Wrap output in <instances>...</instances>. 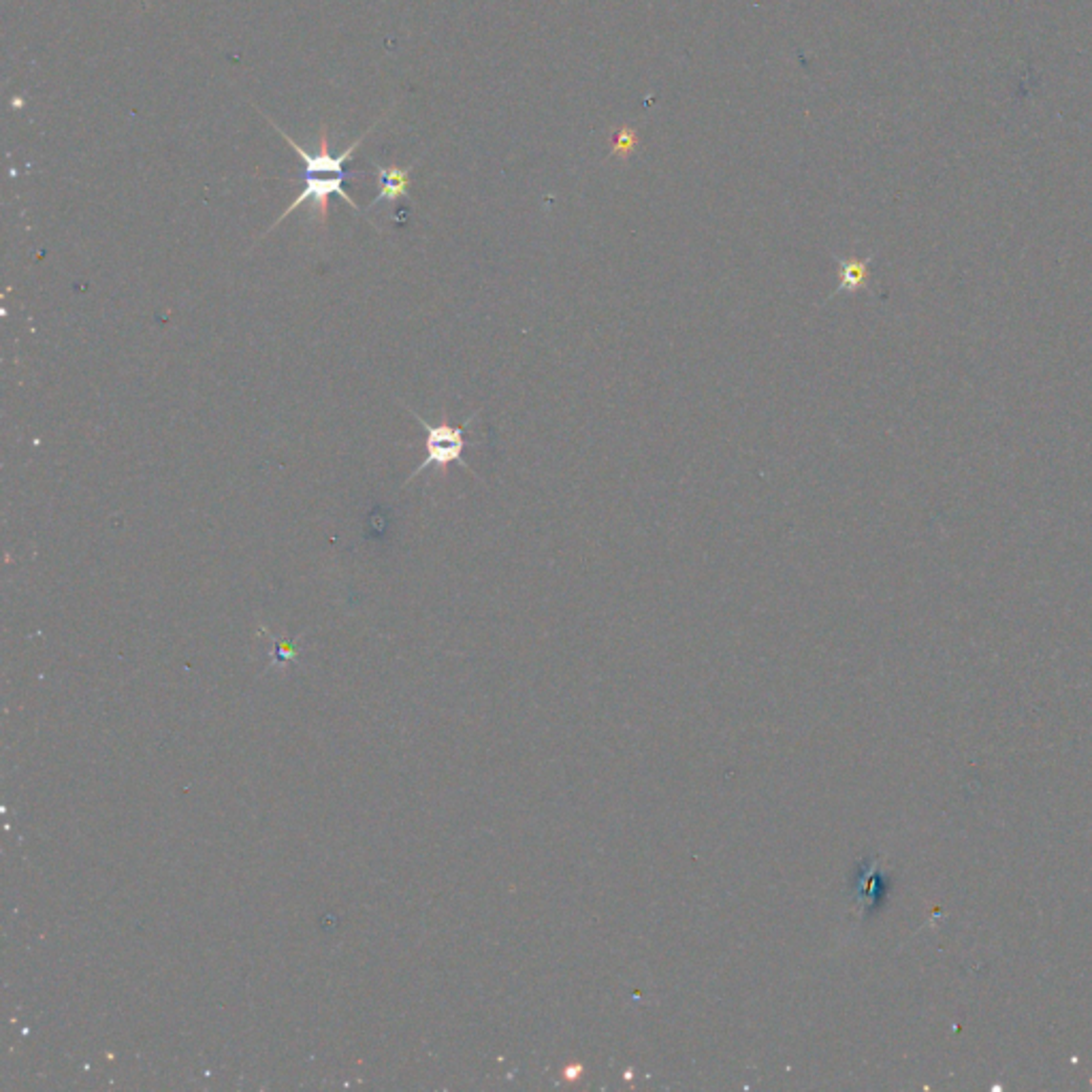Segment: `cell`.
I'll return each mask as SVG.
<instances>
[{"mask_svg":"<svg viewBox=\"0 0 1092 1092\" xmlns=\"http://www.w3.org/2000/svg\"><path fill=\"white\" fill-rule=\"evenodd\" d=\"M410 412L415 415L417 423L425 429V434H427L425 436V451H427V455H425V461L410 474L408 482L415 481L418 474H423L427 467H446L451 463H459L465 472H472L470 465L463 461V451H465V444H467L465 442V429L472 425V420L476 415L467 418L461 427H453V425H446V423L444 425H431L423 417L417 415L415 410H410Z\"/></svg>","mask_w":1092,"mask_h":1092,"instance_id":"6da1fadb","label":"cell"},{"mask_svg":"<svg viewBox=\"0 0 1092 1092\" xmlns=\"http://www.w3.org/2000/svg\"><path fill=\"white\" fill-rule=\"evenodd\" d=\"M870 263H873V254L865 256V259H860V256L839 259V287L834 290V295H841V292L868 290Z\"/></svg>","mask_w":1092,"mask_h":1092,"instance_id":"3957f363","label":"cell"},{"mask_svg":"<svg viewBox=\"0 0 1092 1092\" xmlns=\"http://www.w3.org/2000/svg\"><path fill=\"white\" fill-rule=\"evenodd\" d=\"M617 141H619V143H617V148H614V150L626 154V152L632 150V145H634V141H636V139H634V133H628V131L621 133Z\"/></svg>","mask_w":1092,"mask_h":1092,"instance_id":"5b68a950","label":"cell"},{"mask_svg":"<svg viewBox=\"0 0 1092 1092\" xmlns=\"http://www.w3.org/2000/svg\"><path fill=\"white\" fill-rule=\"evenodd\" d=\"M410 171L408 169H401V167H380V164H375V173H378V180H380V192L378 197L372 201L370 207H375L382 201H389V203H395V201H399L408 195V188H410Z\"/></svg>","mask_w":1092,"mask_h":1092,"instance_id":"277c9868","label":"cell"},{"mask_svg":"<svg viewBox=\"0 0 1092 1092\" xmlns=\"http://www.w3.org/2000/svg\"><path fill=\"white\" fill-rule=\"evenodd\" d=\"M348 178H351V173H339V176H316V173L301 171V182H304V188H301L299 197H297L295 201H292V203H290L287 209H284V212L280 214L278 220H275L269 231H273V228L278 226L284 218L290 216V212H295V209H299L301 205L308 203V201H310V203H314L311 207L316 209L320 223L327 225V218H329V197H332V195L342 197V199L346 201V203L354 209V212H359V205H356L354 201H353V197L348 195V192L344 190V183H346ZM269 231H268V233H269Z\"/></svg>","mask_w":1092,"mask_h":1092,"instance_id":"7a4b0ae2","label":"cell"}]
</instances>
